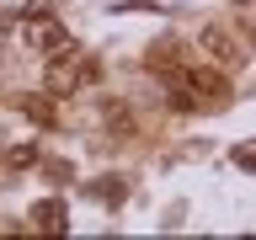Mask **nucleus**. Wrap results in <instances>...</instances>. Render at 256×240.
Segmentation results:
<instances>
[{
    "label": "nucleus",
    "mask_w": 256,
    "mask_h": 240,
    "mask_svg": "<svg viewBox=\"0 0 256 240\" xmlns=\"http://www.w3.org/2000/svg\"><path fill=\"white\" fill-rule=\"evenodd\" d=\"M27 43L38 48V54H48V59H59V54H70V43H64V32L54 27V22H43V16H32V22H27Z\"/></svg>",
    "instance_id": "f257e3e1"
},
{
    "label": "nucleus",
    "mask_w": 256,
    "mask_h": 240,
    "mask_svg": "<svg viewBox=\"0 0 256 240\" xmlns=\"http://www.w3.org/2000/svg\"><path fill=\"white\" fill-rule=\"evenodd\" d=\"M96 192H102L107 203H118V198H123V182H102V187H96Z\"/></svg>",
    "instance_id": "7ed1b4c3"
},
{
    "label": "nucleus",
    "mask_w": 256,
    "mask_h": 240,
    "mask_svg": "<svg viewBox=\"0 0 256 240\" xmlns=\"http://www.w3.org/2000/svg\"><path fill=\"white\" fill-rule=\"evenodd\" d=\"M32 219H38V230H64V203H38Z\"/></svg>",
    "instance_id": "f03ea898"
}]
</instances>
